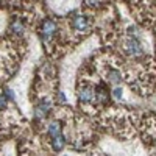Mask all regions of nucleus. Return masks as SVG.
<instances>
[{"label": "nucleus", "instance_id": "obj_12", "mask_svg": "<svg viewBox=\"0 0 156 156\" xmlns=\"http://www.w3.org/2000/svg\"><path fill=\"white\" fill-rule=\"evenodd\" d=\"M6 106V98L0 95V108H5Z\"/></svg>", "mask_w": 156, "mask_h": 156}, {"label": "nucleus", "instance_id": "obj_4", "mask_svg": "<svg viewBox=\"0 0 156 156\" xmlns=\"http://www.w3.org/2000/svg\"><path fill=\"white\" fill-rule=\"evenodd\" d=\"M78 98H80L81 103H90L94 101V90L90 89L89 86H84L78 90Z\"/></svg>", "mask_w": 156, "mask_h": 156}, {"label": "nucleus", "instance_id": "obj_10", "mask_svg": "<svg viewBox=\"0 0 156 156\" xmlns=\"http://www.w3.org/2000/svg\"><path fill=\"white\" fill-rule=\"evenodd\" d=\"M112 95L117 98V100H120L122 98V89H119V87H115L114 90H112Z\"/></svg>", "mask_w": 156, "mask_h": 156}, {"label": "nucleus", "instance_id": "obj_11", "mask_svg": "<svg viewBox=\"0 0 156 156\" xmlns=\"http://www.w3.org/2000/svg\"><path fill=\"white\" fill-rule=\"evenodd\" d=\"M86 2V5H89V6H97L98 5V0H84Z\"/></svg>", "mask_w": 156, "mask_h": 156}, {"label": "nucleus", "instance_id": "obj_2", "mask_svg": "<svg viewBox=\"0 0 156 156\" xmlns=\"http://www.w3.org/2000/svg\"><path fill=\"white\" fill-rule=\"evenodd\" d=\"M72 27L76 30V31H84L89 28V20L86 16L83 14H76L73 19H72Z\"/></svg>", "mask_w": 156, "mask_h": 156}, {"label": "nucleus", "instance_id": "obj_13", "mask_svg": "<svg viewBox=\"0 0 156 156\" xmlns=\"http://www.w3.org/2000/svg\"><path fill=\"white\" fill-rule=\"evenodd\" d=\"M6 97H8V98H11V100H14V94H12V90L6 89Z\"/></svg>", "mask_w": 156, "mask_h": 156}, {"label": "nucleus", "instance_id": "obj_6", "mask_svg": "<svg viewBox=\"0 0 156 156\" xmlns=\"http://www.w3.org/2000/svg\"><path fill=\"white\" fill-rule=\"evenodd\" d=\"M108 81L111 83V84H120L122 83V73L119 72V70H115V69H111L109 72H108Z\"/></svg>", "mask_w": 156, "mask_h": 156}, {"label": "nucleus", "instance_id": "obj_8", "mask_svg": "<svg viewBox=\"0 0 156 156\" xmlns=\"http://www.w3.org/2000/svg\"><path fill=\"white\" fill-rule=\"evenodd\" d=\"M64 145H66V139H64L61 134L55 136V137H53V140H51V147H53V150H55V151L62 150V148H64Z\"/></svg>", "mask_w": 156, "mask_h": 156}, {"label": "nucleus", "instance_id": "obj_14", "mask_svg": "<svg viewBox=\"0 0 156 156\" xmlns=\"http://www.w3.org/2000/svg\"><path fill=\"white\" fill-rule=\"evenodd\" d=\"M58 100H61V101H66V97H64V94H62V92H59V94H58Z\"/></svg>", "mask_w": 156, "mask_h": 156}, {"label": "nucleus", "instance_id": "obj_9", "mask_svg": "<svg viewBox=\"0 0 156 156\" xmlns=\"http://www.w3.org/2000/svg\"><path fill=\"white\" fill-rule=\"evenodd\" d=\"M11 28H12V31H16V33H22V23L20 22H14L11 25Z\"/></svg>", "mask_w": 156, "mask_h": 156}, {"label": "nucleus", "instance_id": "obj_3", "mask_svg": "<svg viewBox=\"0 0 156 156\" xmlns=\"http://www.w3.org/2000/svg\"><path fill=\"white\" fill-rule=\"evenodd\" d=\"M55 33H56V23L53 20H45L42 23V33H41L42 39H44V41H47V39H50Z\"/></svg>", "mask_w": 156, "mask_h": 156}, {"label": "nucleus", "instance_id": "obj_1", "mask_svg": "<svg viewBox=\"0 0 156 156\" xmlns=\"http://www.w3.org/2000/svg\"><path fill=\"white\" fill-rule=\"evenodd\" d=\"M125 51L129 56H142L144 55V47L140 45L137 37H129L125 42Z\"/></svg>", "mask_w": 156, "mask_h": 156}, {"label": "nucleus", "instance_id": "obj_5", "mask_svg": "<svg viewBox=\"0 0 156 156\" xmlns=\"http://www.w3.org/2000/svg\"><path fill=\"white\" fill-rule=\"evenodd\" d=\"M50 108H51V103H50L48 100H42V101L36 106V109H34L36 117H37V119H42V117H45L47 112L50 111Z\"/></svg>", "mask_w": 156, "mask_h": 156}, {"label": "nucleus", "instance_id": "obj_7", "mask_svg": "<svg viewBox=\"0 0 156 156\" xmlns=\"http://www.w3.org/2000/svg\"><path fill=\"white\" fill-rule=\"evenodd\" d=\"M47 133L50 137H55L58 134H61V123L58 120H53V122H50L48 125V129H47Z\"/></svg>", "mask_w": 156, "mask_h": 156}]
</instances>
